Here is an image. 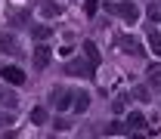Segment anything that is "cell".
Listing matches in <instances>:
<instances>
[{
	"label": "cell",
	"mask_w": 161,
	"mask_h": 139,
	"mask_svg": "<svg viewBox=\"0 0 161 139\" xmlns=\"http://www.w3.org/2000/svg\"><path fill=\"white\" fill-rule=\"evenodd\" d=\"M118 43H121V50H127L130 56H142V43L136 37H121Z\"/></svg>",
	"instance_id": "4"
},
{
	"label": "cell",
	"mask_w": 161,
	"mask_h": 139,
	"mask_svg": "<svg viewBox=\"0 0 161 139\" xmlns=\"http://www.w3.org/2000/svg\"><path fill=\"white\" fill-rule=\"evenodd\" d=\"M16 105H19V99H16L13 90H0V108H9V111H13Z\"/></svg>",
	"instance_id": "5"
},
{
	"label": "cell",
	"mask_w": 161,
	"mask_h": 139,
	"mask_svg": "<svg viewBox=\"0 0 161 139\" xmlns=\"http://www.w3.org/2000/svg\"><path fill=\"white\" fill-rule=\"evenodd\" d=\"M87 108H90V93H87V90H80V93H75V111H87Z\"/></svg>",
	"instance_id": "7"
},
{
	"label": "cell",
	"mask_w": 161,
	"mask_h": 139,
	"mask_svg": "<svg viewBox=\"0 0 161 139\" xmlns=\"http://www.w3.org/2000/svg\"><path fill=\"white\" fill-rule=\"evenodd\" d=\"M149 46H152V50H155V53H158V56H161V37H158V34H155V31L149 34Z\"/></svg>",
	"instance_id": "15"
},
{
	"label": "cell",
	"mask_w": 161,
	"mask_h": 139,
	"mask_svg": "<svg viewBox=\"0 0 161 139\" xmlns=\"http://www.w3.org/2000/svg\"><path fill=\"white\" fill-rule=\"evenodd\" d=\"M40 16H47V19H53V16H59V6H56L53 0H40Z\"/></svg>",
	"instance_id": "8"
},
{
	"label": "cell",
	"mask_w": 161,
	"mask_h": 139,
	"mask_svg": "<svg viewBox=\"0 0 161 139\" xmlns=\"http://www.w3.org/2000/svg\"><path fill=\"white\" fill-rule=\"evenodd\" d=\"M0 78L6 80V83H13V87H22L25 83V71H22L19 65H0Z\"/></svg>",
	"instance_id": "2"
},
{
	"label": "cell",
	"mask_w": 161,
	"mask_h": 139,
	"mask_svg": "<svg viewBox=\"0 0 161 139\" xmlns=\"http://www.w3.org/2000/svg\"><path fill=\"white\" fill-rule=\"evenodd\" d=\"M0 124H13V115H0Z\"/></svg>",
	"instance_id": "18"
},
{
	"label": "cell",
	"mask_w": 161,
	"mask_h": 139,
	"mask_svg": "<svg viewBox=\"0 0 161 139\" xmlns=\"http://www.w3.org/2000/svg\"><path fill=\"white\" fill-rule=\"evenodd\" d=\"M105 133H112V136H118V133H124V124H121V120H112V124L105 127Z\"/></svg>",
	"instance_id": "14"
},
{
	"label": "cell",
	"mask_w": 161,
	"mask_h": 139,
	"mask_svg": "<svg viewBox=\"0 0 161 139\" xmlns=\"http://www.w3.org/2000/svg\"><path fill=\"white\" fill-rule=\"evenodd\" d=\"M105 9H108V13H118L121 19L130 22V25L140 19V6H136V3H130V0H121V3H105Z\"/></svg>",
	"instance_id": "1"
},
{
	"label": "cell",
	"mask_w": 161,
	"mask_h": 139,
	"mask_svg": "<svg viewBox=\"0 0 161 139\" xmlns=\"http://www.w3.org/2000/svg\"><path fill=\"white\" fill-rule=\"evenodd\" d=\"M50 34H53L50 25H34V28H31V37H34V40H47Z\"/></svg>",
	"instance_id": "12"
},
{
	"label": "cell",
	"mask_w": 161,
	"mask_h": 139,
	"mask_svg": "<svg viewBox=\"0 0 161 139\" xmlns=\"http://www.w3.org/2000/svg\"><path fill=\"white\" fill-rule=\"evenodd\" d=\"M47 62H50V46L40 43L37 50H34V65H37V68H47Z\"/></svg>",
	"instance_id": "6"
},
{
	"label": "cell",
	"mask_w": 161,
	"mask_h": 139,
	"mask_svg": "<svg viewBox=\"0 0 161 139\" xmlns=\"http://www.w3.org/2000/svg\"><path fill=\"white\" fill-rule=\"evenodd\" d=\"M68 74H90V65L75 59V62H68Z\"/></svg>",
	"instance_id": "11"
},
{
	"label": "cell",
	"mask_w": 161,
	"mask_h": 139,
	"mask_svg": "<svg viewBox=\"0 0 161 139\" xmlns=\"http://www.w3.org/2000/svg\"><path fill=\"white\" fill-rule=\"evenodd\" d=\"M84 53H87V59H90V68H93V65H99V50H96V43H90V40H87V43H84Z\"/></svg>",
	"instance_id": "10"
},
{
	"label": "cell",
	"mask_w": 161,
	"mask_h": 139,
	"mask_svg": "<svg viewBox=\"0 0 161 139\" xmlns=\"http://www.w3.org/2000/svg\"><path fill=\"white\" fill-rule=\"evenodd\" d=\"M31 120L34 124H47V108H34L31 111Z\"/></svg>",
	"instance_id": "13"
},
{
	"label": "cell",
	"mask_w": 161,
	"mask_h": 139,
	"mask_svg": "<svg viewBox=\"0 0 161 139\" xmlns=\"http://www.w3.org/2000/svg\"><path fill=\"white\" fill-rule=\"evenodd\" d=\"M50 99H53V105H56L59 111H65V108L71 105V99H75V93H71L68 87H56V90L50 93Z\"/></svg>",
	"instance_id": "3"
},
{
	"label": "cell",
	"mask_w": 161,
	"mask_h": 139,
	"mask_svg": "<svg viewBox=\"0 0 161 139\" xmlns=\"http://www.w3.org/2000/svg\"><path fill=\"white\" fill-rule=\"evenodd\" d=\"M127 127H130V130H142V127H146V118H142L140 111H130V115H127Z\"/></svg>",
	"instance_id": "9"
},
{
	"label": "cell",
	"mask_w": 161,
	"mask_h": 139,
	"mask_svg": "<svg viewBox=\"0 0 161 139\" xmlns=\"http://www.w3.org/2000/svg\"><path fill=\"white\" fill-rule=\"evenodd\" d=\"M149 80H152L155 87H161V68H155V65H152V68H149Z\"/></svg>",
	"instance_id": "16"
},
{
	"label": "cell",
	"mask_w": 161,
	"mask_h": 139,
	"mask_svg": "<svg viewBox=\"0 0 161 139\" xmlns=\"http://www.w3.org/2000/svg\"><path fill=\"white\" fill-rule=\"evenodd\" d=\"M149 16L155 22H161V3H152V6H149Z\"/></svg>",
	"instance_id": "17"
}]
</instances>
